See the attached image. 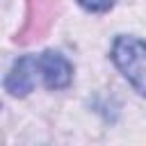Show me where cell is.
Wrapping results in <instances>:
<instances>
[{
	"label": "cell",
	"instance_id": "4",
	"mask_svg": "<svg viewBox=\"0 0 146 146\" xmlns=\"http://www.w3.org/2000/svg\"><path fill=\"white\" fill-rule=\"evenodd\" d=\"M78 2L89 11H105L112 7V0H78Z\"/></svg>",
	"mask_w": 146,
	"mask_h": 146
},
{
	"label": "cell",
	"instance_id": "2",
	"mask_svg": "<svg viewBox=\"0 0 146 146\" xmlns=\"http://www.w3.org/2000/svg\"><path fill=\"white\" fill-rule=\"evenodd\" d=\"M36 78H41L39 57H21L14 64V68L9 71V75L5 80V87L14 96H25L36 84Z\"/></svg>",
	"mask_w": 146,
	"mask_h": 146
},
{
	"label": "cell",
	"instance_id": "3",
	"mask_svg": "<svg viewBox=\"0 0 146 146\" xmlns=\"http://www.w3.org/2000/svg\"><path fill=\"white\" fill-rule=\"evenodd\" d=\"M39 71H41L46 87H50V89H64L73 78L71 64L59 52H52V50H48L39 57Z\"/></svg>",
	"mask_w": 146,
	"mask_h": 146
},
{
	"label": "cell",
	"instance_id": "1",
	"mask_svg": "<svg viewBox=\"0 0 146 146\" xmlns=\"http://www.w3.org/2000/svg\"><path fill=\"white\" fill-rule=\"evenodd\" d=\"M112 59L128 82L146 96V43L135 36H119L112 48Z\"/></svg>",
	"mask_w": 146,
	"mask_h": 146
}]
</instances>
